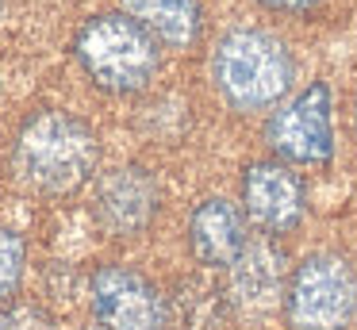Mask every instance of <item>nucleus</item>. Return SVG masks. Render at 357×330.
Wrapping results in <instances>:
<instances>
[{"mask_svg":"<svg viewBox=\"0 0 357 330\" xmlns=\"http://www.w3.org/2000/svg\"><path fill=\"white\" fill-rule=\"evenodd\" d=\"M96 161H100L96 130L85 119L58 112V107L31 115L12 146V169H16L20 184L39 196L77 192L81 184L93 181Z\"/></svg>","mask_w":357,"mask_h":330,"instance_id":"1","label":"nucleus"},{"mask_svg":"<svg viewBox=\"0 0 357 330\" xmlns=\"http://www.w3.org/2000/svg\"><path fill=\"white\" fill-rule=\"evenodd\" d=\"M296 58L265 27H231L211 50V84L231 112H269L292 92Z\"/></svg>","mask_w":357,"mask_h":330,"instance_id":"2","label":"nucleus"},{"mask_svg":"<svg viewBox=\"0 0 357 330\" xmlns=\"http://www.w3.org/2000/svg\"><path fill=\"white\" fill-rule=\"evenodd\" d=\"M73 54L89 81L112 96L142 92L162 69V43L123 8L100 12L81 23Z\"/></svg>","mask_w":357,"mask_h":330,"instance_id":"3","label":"nucleus"},{"mask_svg":"<svg viewBox=\"0 0 357 330\" xmlns=\"http://www.w3.org/2000/svg\"><path fill=\"white\" fill-rule=\"evenodd\" d=\"M292 330H349L357 319V273L338 253H311L292 269L284 288Z\"/></svg>","mask_w":357,"mask_h":330,"instance_id":"4","label":"nucleus"},{"mask_svg":"<svg viewBox=\"0 0 357 330\" xmlns=\"http://www.w3.org/2000/svg\"><path fill=\"white\" fill-rule=\"evenodd\" d=\"M265 142L288 165H331L334 158V96L326 81H311L284 96L265 123Z\"/></svg>","mask_w":357,"mask_h":330,"instance_id":"5","label":"nucleus"},{"mask_svg":"<svg viewBox=\"0 0 357 330\" xmlns=\"http://www.w3.org/2000/svg\"><path fill=\"white\" fill-rule=\"evenodd\" d=\"M89 303L108 330H162L169 319L165 296L150 276L131 265H100L89 284Z\"/></svg>","mask_w":357,"mask_h":330,"instance_id":"6","label":"nucleus"},{"mask_svg":"<svg viewBox=\"0 0 357 330\" xmlns=\"http://www.w3.org/2000/svg\"><path fill=\"white\" fill-rule=\"evenodd\" d=\"M242 211L261 234H292L307 215V184L280 158L250 161L242 169Z\"/></svg>","mask_w":357,"mask_h":330,"instance_id":"7","label":"nucleus"},{"mask_svg":"<svg viewBox=\"0 0 357 330\" xmlns=\"http://www.w3.org/2000/svg\"><path fill=\"white\" fill-rule=\"evenodd\" d=\"M162 188L158 177L142 165H119L108 169L93 184V219L112 238H135L154 223Z\"/></svg>","mask_w":357,"mask_h":330,"instance_id":"8","label":"nucleus"},{"mask_svg":"<svg viewBox=\"0 0 357 330\" xmlns=\"http://www.w3.org/2000/svg\"><path fill=\"white\" fill-rule=\"evenodd\" d=\"M231 299L242 311H273L277 303H284L288 288V265L280 246L273 242V234L246 242V250L231 261Z\"/></svg>","mask_w":357,"mask_h":330,"instance_id":"9","label":"nucleus"},{"mask_svg":"<svg viewBox=\"0 0 357 330\" xmlns=\"http://www.w3.org/2000/svg\"><path fill=\"white\" fill-rule=\"evenodd\" d=\"M246 211L227 196H208L188 215V250L200 265L223 269L246 250Z\"/></svg>","mask_w":357,"mask_h":330,"instance_id":"10","label":"nucleus"},{"mask_svg":"<svg viewBox=\"0 0 357 330\" xmlns=\"http://www.w3.org/2000/svg\"><path fill=\"white\" fill-rule=\"evenodd\" d=\"M119 8L169 50H188L200 43L204 12L196 0H119Z\"/></svg>","mask_w":357,"mask_h":330,"instance_id":"11","label":"nucleus"},{"mask_svg":"<svg viewBox=\"0 0 357 330\" xmlns=\"http://www.w3.org/2000/svg\"><path fill=\"white\" fill-rule=\"evenodd\" d=\"M27 273V242L16 230H0V303H8L20 292Z\"/></svg>","mask_w":357,"mask_h":330,"instance_id":"12","label":"nucleus"},{"mask_svg":"<svg viewBox=\"0 0 357 330\" xmlns=\"http://www.w3.org/2000/svg\"><path fill=\"white\" fill-rule=\"evenodd\" d=\"M0 330H54V319L39 303H20L0 311Z\"/></svg>","mask_w":357,"mask_h":330,"instance_id":"13","label":"nucleus"},{"mask_svg":"<svg viewBox=\"0 0 357 330\" xmlns=\"http://www.w3.org/2000/svg\"><path fill=\"white\" fill-rule=\"evenodd\" d=\"M265 12H280V15H307L311 8H319L323 0H257Z\"/></svg>","mask_w":357,"mask_h":330,"instance_id":"14","label":"nucleus"},{"mask_svg":"<svg viewBox=\"0 0 357 330\" xmlns=\"http://www.w3.org/2000/svg\"><path fill=\"white\" fill-rule=\"evenodd\" d=\"M0 20H4V0H0Z\"/></svg>","mask_w":357,"mask_h":330,"instance_id":"15","label":"nucleus"},{"mask_svg":"<svg viewBox=\"0 0 357 330\" xmlns=\"http://www.w3.org/2000/svg\"><path fill=\"white\" fill-rule=\"evenodd\" d=\"M89 330H108V327H89Z\"/></svg>","mask_w":357,"mask_h":330,"instance_id":"16","label":"nucleus"}]
</instances>
